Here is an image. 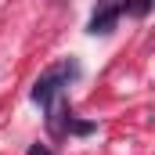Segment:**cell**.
Masks as SVG:
<instances>
[{"mask_svg": "<svg viewBox=\"0 0 155 155\" xmlns=\"http://www.w3.org/2000/svg\"><path fill=\"white\" fill-rule=\"evenodd\" d=\"M94 130H97V123H90V119H69V134H76V137H87Z\"/></svg>", "mask_w": 155, "mask_h": 155, "instance_id": "cell-4", "label": "cell"}, {"mask_svg": "<svg viewBox=\"0 0 155 155\" xmlns=\"http://www.w3.org/2000/svg\"><path fill=\"white\" fill-rule=\"evenodd\" d=\"M152 11V0H123V15H134V18H144Z\"/></svg>", "mask_w": 155, "mask_h": 155, "instance_id": "cell-3", "label": "cell"}, {"mask_svg": "<svg viewBox=\"0 0 155 155\" xmlns=\"http://www.w3.org/2000/svg\"><path fill=\"white\" fill-rule=\"evenodd\" d=\"M25 155H54V152H51L47 144H40V141H36V144H29V152H25Z\"/></svg>", "mask_w": 155, "mask_h": 155, "instance_id": "cell-5", "label": "cell"}, {"mask_svg": "<svg viewBox=\"0 0 155 155\" xmlns=\"http://www.w3.org/2000/svg\"><path fill=\"white\" fill-rule=\"evenodd\" d=\"M119 18H123V0H97L87 33H90V36H108V33L119 25Z\"/></svg>", "mask_w": 155, "mask_h": 155, "instance_id": "cell-2", "label": "cell"}, {"mask_svg": "<svg viewBox=\"0 0 155 155\" xmlns=\"http://www.w3.org/2000/svg\"><path fill=\"white\" fill-rule=\"evenodd\" d=\"M76 72H79V65L72 61V58H69V61H61V65H51V69H47V72H43V76L33 83L29 97L36 101L40 108H51V105L61 97V90L69 87V79L76 76Z\"/></svg>", "mask_w": 155, "mask_h": 155, "instance_id": "cell-1", "label": "cell"}]
</instances>
